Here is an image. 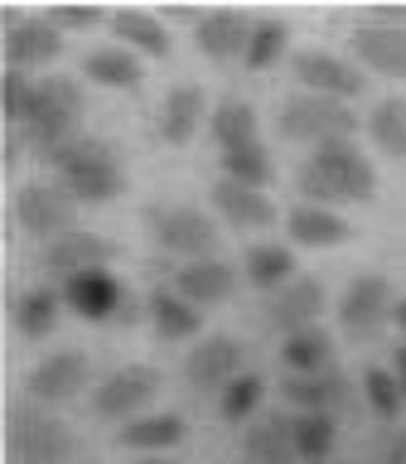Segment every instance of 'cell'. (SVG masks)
Masks as SVG:
<instances>
[{"instance_id":"42","label":"cell","mask_w":406,"mask_h":464,"mask_svg":"<svg viewBox=\"0 0 406 464\" xmlns=\"http://www.w3.org/2000/svg\"><path fill=\"white\" fill-rule=\"evenodd\" d=\"M382 464H406V430H392V435H387Z\"/></svg>"},{"instance_id":"26","label":"cell","mask_w":406,"mask_h":464,"mask_svg":"<svg viewBox=\"0 0 406 464\" xmlns=\"http://www.w3.org/2000/svg\"><path fill=\"white\" fill-rule=\"evenodd\" d=\"M82 78L107 87V92H136L145 82V63H140V53L121 49V44H102V49L82 53Z\"/></svg>"},{"instance_id":"21","label":"cell","mask_w":406,"mask_h":464,"mask_svg":"<svg viewBox=\"0 0 406 464\" xmlns=\"http://www.w3.org/2000/svg\"><path fill=\"white\" fill-rule=\"evenodd\" d=\"M174 290L198 304V310H208V304H223L232 300V290H237V266L223 256H198V261H184L179 271H174Z\"/></svg>"},{"instance_id":"10","label":"cell","mask_w":406,"mask_h":464,"mask_svg":"<svg viewBox=\"0 0 406 464\" xmlns=\"http://www.w3.org/2000/svg\"><path fill=\"white\" fill-rule=\"evenodd\" d=\"M290 78L300 82V92H319V97H334V102H353V97H362V87H368L358 63H348V58L329 53V49L290 53Z\"/></svg>"},{"instance_id":"24","label":"cell","mask_w":406,"mask_h":464,"mask_svg":"<svg viewBox=\"0 0 406 464\" xmlns=\"http://www.w3.org/2000/svg\"><path fill=\"white\" fill-rule=\"evenodd\" d=\"M203 116H213V111H208V102H203V87L179 82V87H169V92H165V102H160L155 136L165 140V145H188V140L198 136Z\"/></svg>"},{"instance_id":"7","label":"cell","mask_w":406,"mask_h":464,"mask_svg":"<svg viewBox=\"0 0 406 464\" xmlns=\"http://www.w3.org/2000/svg\"><path fill=\"white\" fill-rule=\"evenodd\" d=\"M392 310H397V290L382 271H358L353 281L343 285L339 300V324L348 339H377L392 324Z\"/></svg>"},{"instance_id":"43","label":"cell","mask_w":406,"mask_h":464,"mask_svg":"<svg viewBox=\"0 0 406 464\" xmlns=\"http://www.w3.org/2000/svg\"><path fill=\"white\" fill-rule=\"evenodd\" d=\"M392 372H397V382H401V397H406V343H397V353H392Z\"/></svg>"},{"instance_id":"13","label":"cell","mask_w":406,"mask_h":464,"mask_svg":"<svg viewBox=\"0 0 406 464\" xmlns=\"http://www.w3.org/2000/svg\"><path fill=\"white\" fill-rule=\"evenodd\" d=\"M87 377H92V362H87L82 348H53L49 358H39L34 368H29L24 387L39 406H63L87 387Z\"/></svg>"},{"instance_id":"4","label":"cell","mask_w":406,"mask_h":464,"mask_svg":"<svg viewBox=\"0 0 406 464\" xmlns=\"http://www.w3.org/2000/svg\"><path fill=\"white\" fill-rule=\"evenodd\" d=\"M276 136L290 145H329V140H353L358 116L348 102L319 97V92H290L276 111Z\"/></svg>"},{"instance_id":"22","label":"cell","mask_w":406,"mask_h":464,"mask_svg":"<svg viewBox=\"0 0 406 464\" xmlns=\"http://www.w3.org/2000/svg\"><path fill=\"white\" fill-rule=\"evenodd\" d=\"M145 319H150L160 343H188V339H198V329H203V310L188 304L174 285H155L150 295H145Z\"/></svg>"},{"instance_id":"32","label":"cell","mask_w":406,"mask_h":464,"mask_svg":"<svg viewBox=\"0 0 406 464\" xmlns=\"http://www.w3.org/2000/svg\"><path fill=\"white\" fill-rule=\"evenodd\" d=\"M290 440H295L300 464H324L334 450H339V416L295 411V416H290Z\"/></svg>"},{"instance_id":"25","label":"cell","mask_w":406,"mask_h":464,"mask_svg":"<svg viewBox=\"0 0 406 464\" xmlns=\"http://www.w3.org/2000/svg\"><path fill=\"white\" fill-rule=\"evenodd\" d=\"M188 440V420L179 411H145L136 420H126L121 430H116V445L121 450H136V455H169L174 445Z\"/></svg>"},{"instance_id":"36","label":"cell","mask_w":406,"mask_h":464,"mask_svg":"<svg viewBox=\"0 0 406 464\" xmlns=\"http://www.w3.org/2000/svg\"><path fill=\"white\" fill-rule=\"evenodd\" d=\"M285 44H290V24L276 20V14H261L256 29H252V44H246V53H242L246 72H266V68H276V63L285 58Z\"/></svg>"},{"instance_id":"15","label":"cell","mask_w":406,"mask_h":464,"mask_svg":"<svg viewBox=\"0 0 406 464\" xmlns=\"http://www.w3.org/2000/svg\"><path fill=\"white\" fill-rule=\"evenodd\" d=\"M252 29H256V20L246 10H208V14H198V24H194V49H198V58H208V63H232V58L246 53Z\"/></svg>"},{"instance_id":"30","label":"cell","mask_w":406,"mask_h":464,"mask_svg":"<svg viewBox=\"0 0 406 464\" xmlns=\"http://www.w3.org/2000/svg\"><path fill=\"white\" fill-rule=\"evenodd\" d=\"M63 290L53 285H34L24 290L20 300H14V329H20V339H49L58 329V319H63Z\"/></svg>"},{"instance_id":"8","label":"cell","mask_w":406,"mask_h":464,"mask_svg":"<svg viewBox=\"0 0 406 464\" xmlns=\"http://www.w3.org/2000/svg\"><path fill=\"white\" fill-rule=\"evenodd\" d=\"M160 397V372L150 362H126V368L107 372L102 382L92 387V411L102 420H136L150 411V401Z\"/></svg>"},{"instance_id":"37","label":"cell","mask_w":406,"mask_h":464,"mask_svg":"<svg viewBox=\"0 0 406 464\" xmlns=\"http://www.w3.org/2000/svg\"><path fill=\"white\" fill-rule=\"evenodd\" d=\"M261 397H266V377H261V372H242L227 392H218V416H223L227 426H246V420L256 416Z\"/></svg>"},{"instance_id":"16","label":"cell","mask_w":406,"mask_h":464,"mask_svg":"<svg viewBox=\"0 0 406 464\" xmlns=\"http://www.w3.org/2000/svg\"><path fill=\"white\" fill-rule=\"evenodd\" d=\"M324 304H329L324 281L295 276L285 290H276V295L266 300V324L281 329V339H285V334H295V329H314L319 314H324Z\"/></svg>"},{"instance_id":"2","label":"cell","mask_w":406,"mask_h":464,"mask_svg":"<svg viewBox=\"0 0 406 464\" xmlns=\"http://www.w3.org/2000/svg\"><path fill=\"white\" fill-rule=\"evenodd\" d=\"M44 165L53 169V179L68 188L78 203H111L126 194V169L116 160V145L102 136H82L58 145V150L44 155Z\"/></svg>"},{"instance_id":"3","label":"cell","mask_w":406,"mask_h":464,"mask_svg":"<svg viewBox=\"0 0 406 464\" xmlns=\"http://www.w3.org/2000/svg\"><path fill=\"white\" fill-rule=\"evenodd\" d=\"M82 107H87V97H82L78 78H44L34 92V111L20 126V140L29 150H39V160H44L49 150L82 136Z\"/></svg>"},{"instance_id":"17","label":"cell","mask_w":406,"mask_h":464,"mask_svg":"<svg viewBox=\"0 0 406 464\" xmlns=\"http://www.w3.org/2000/svg\"><path fill=\"white\" fill-rule=\"evenodd\" d=\"M281 397L295 406V411H324L339 416L348 401H353V382L339 368H319V372H290L281 382Z\"/></svg>"},{"instance_id":"18","label":"cell","mask_w":406,"mask_h":464,"mask_svg":"<svg viewBox=\"0 0 406 464\" xmlns=\"http://www.w3.org/2000/svg\"><path fill=\"white\" fill-rule=\"evenodd\" d=\"M348 49H353L358 68H372L382 78H406V29L358 20L353 34H348Z\"/></svg>"},{"instance_id":"40","label":"cell","mask_w":406,"mask_h":464,"mask_svg":"<svg viewBox=\"0 0 406 464\" xmlns=\"http://www.w3.org/2000/svg\"><path fill=\"white\" fill-rule=\"evenodd\" d=\"M102 20H111L102 5H53L49 10V24L58 29V34H68V29L72 34H78V29H97Z\"/></svg>"},{"instance_id":"14","label":"cell","mask_w":406,"mask_h":464,"mask_svg":"<svg viewBox=\"0 0 406 464\" xmlns=\"http://www.w3.org/2000/svg\"><path fill=\"white\" fill-rule=\"evenodd\" d=\"M111 261H116V242L102 237V232H82V227H72L44 246V271L58 276V281H72L82 271H107Z\"/></svg>"},{"instance_id":"35","label":"cell","mask_w":406,"mask_h":464,"mask_svg":"<svg viewBox=\"0 0 406 464\" xmlns=\"http://www.w3.org/2000/svg\"><path fill=\"white\" fill-rule=\"evenodd\" d=\"M368 136L387 160H406V97H382L368 111Z\"/></svg>"},{"instance_id":"27","label":"cell","mask_w":406,"mask_h":464,"mask_svg":"<svg viewBox=\"0 0 406 464\" xmlns=\"http://www.w3.org/2000/svg\"><path fill=\"white\" fill-rule=\"evenodd\" d=\"M295 271H300L295 246H281V242H256V246H246V256H242V276H246V285L266 290V295L285 290L290 281H295Z\"/></svg>"},{"instance_id":"28","label":"cell","mask_w":406,"mask_h":464,"mask_svg":"<svg viewBox=\"0 0 406 464\" xmlns=\"http://www.w3.org/2000/svg\"><path fill=\"white\" fill-rule=\"evenodd\" d=\"M111 34L121 39V49L130 53H140V58H169V29L160 14L150 10H116L111 14Z\"/></svg>"},{"instance_id":"31","label":"cell","mask_w":406,"mask_h":464,"mask_svg":"<svg viewBox=\"0 0 406 464\" xmlns=\"http://www.w3.org/2000/svg\"><path fill=\"white\" fill-rule=\"evenodd\" d=\"M208 130H213L218 150H237V145L261 140V116L246 97H223L208 116Z\"/></svg>"},{"instance_id":"5","label":"cell","mask_w":406,"mask_h":464,"mask_svg":"<svg viewBox=\"0 0 406 464\" xmlns=\"http://www.w3.org/2000/svg\"><path fill=\"white\" fill-rule=\"evenodd\" d=\"M58 290H63L68 310L78 319H87V324H136L145 314L111 266L107 271H82V276H72V281H63Z\"/></svg>"},{"instance_id":"39","label":"cell","mask_w":406,"mask_h":464,"mask_svg":"<svg viewBox=\"0 0 406 464\" xmlns=\"http://www.w3.org/2000/svg\"><path fill=\"white\" fill-rule=\"evenodd\" d=\"M34 92H39V82L29 78V72L5 68V78H0V116H5V130L10 126L20 130L29 121V111H34Z\"/></svg>"},{"instance_id":"19","label":"cell","mask_w":406,"mask_h":464,"mask_svg":"<svg viewBox=\"0 0 406 464\" xmlns=\"http://www.w3.org/2000/svg\"><path fill=\"white\" fill-rule=\"evenodd\" d=\"M63 58V34L49 24V14H24L14 29H5V68L29 72Z\"/></svg>"},{"instance_id":"11","label":"cell","mask_w":406,"mask_h":464,"mask_svg":"<svg viewBox=\"0 0 406 464\" xmlns=\"http://www.w3.org/2000/svg\"><path fill=\"white\" fill-rule=\"evenodd\" d=\"M78 208H82V203L72 198L58 179L24 184L20 198H14V218H20V227L29 232V237H49V242L78 227Z\"/></svg>"},{"instance_id":"45","label":"cell","mask_w":406,"mask_h":464,"mask_svg":"<svg viewBox=\"0 0 406 464\" xmlns=\"http://www.w3.org/2000/svg\"><path fill=\"white\" fill-rule=\"evenodd\" d=\"M140 464H179V459H169V455H145Z\"/></svg>"},{"instance_id":"34","label":"cell","mask_w":406,"mask_h":464,"mask_svg":"<svg viewBox=\"0 0 406 464\" xmlns=\"http://www.w3.org/2000/svg\"><path fill=\"white\" fill-rule=\"evenodd\" d=\"M281 362L290 372H319V368H334V339L324 324L314 329H295L281 339Z\"/></svg>"},{"instance_id":"44","label":"cell","mask_w":406,"mask_h":464,"mask_svg":"<svg viewBox=\"0 0 406 464\" xmlns=\"http://www.w3.org/2000/svg\"><path fill=\"white\" fill-rule=\"evenodd\" d=\"M392 324L406 334V295H397V310H392Z\"/></svg>"},{"instance_id":"33","label":"cell","mask_w":406,"mask_h":464,"mask_svg":"<svg viewBox=\"0 0 406 464\" xmlns=\"http://www.w3.org/2000/svg\"><path fill=\"white\" fill-rule=\"evenodd\" d=\"M218 165H223V179L246 184V188H271V179H276V160L266 150V140L237 145V150H218Z\"/></svg>"},{"instance_id":"12","label":"cell","mask_w":406,"mask_h":464,"mask_svg":"<svg viewBox=\"0 0 406 464\" xmlns=\"http://www.w3.org/2000/svg\"><path fill=\"white\" fill-rule=\"evenodd\" d=\"M242 358H246V348L232 334H203L184 358V382L194 392H227L246 372Z\"/></svg>"},{"instance_id":"23","label":"cell","mask_w":406,"mask_h":464,"mask_svg":"<svg viewBox=\"0 0 406 464\" xmlns=\"http://www.w3.org/2000/svg\"><path fill=\"white\" fill-rule=\"evenodd\" d=\"M285 232L295 246H314V252H329V246H343L358 237L339 208H319V203H295L285 213Z\"/></svg>"},{"instance_id":"38","label":"cell","mask_w":406,"mask_h":464,"mask_svg":"<svg viewBox=\"0 0 406 464\" xmlns=\"http://www.w3.org/2000/svg\"><path fill=\"white\" fill-rule=\"evenodd\" d=\"M362 397H368L372 406V416L377 420H397L406 411V397H401V382H397V372L392 368H362Z\"/></svg>"},{"instance_id":"41","label":"cell","mask_w":406,"mask_h":464,"mask_svg":"<svg viewBox=\"0 0 406 464\" xmlns=\"http://www.w3.org/2000/svg\"><path fill=\"white\" fill-rule=\"evenodd\" d=\"M362 20H372V24H392V29H406V10L401 5H377V10H368Z\"/></svg>"},{"instance_id":"29","label":"cell","mask_w":406,"mask_h":464,"mask_svg":"<svg viewBox=\"0 0 406 464\" xmlns=\"http://www.w3.org/2000/svg\"><path fill=\"white\" fill-rule=\"evenodd\" d=\"M242 455L246 464H300L295 440H290V416H266L256 426H246Z\"/></svg>"},{"instance_id":"20","label":"cell","mask_w":406,"mask_h":464,"mask_svg":"<svg viewBox=\"0 0 406 464\" xmlns=\"http://www.w3.org/2000/svg\"><path fill=\"white\" fill-rule=\"evenodd\" d=\"M208 198H213V213L223 218L227 227H242V232H261L281 218V208L271 203L266 188H246V184H232V179H218L208 188Z\"/></svg>"},{"instance_id":"1","label":"cell","mask_w":406,"mask_h":464,"mask_svg":"<svg viewBox=\"0 0 406 464\" xmlns=\"http://www.w3.org/2000/svg\"><path fill=\"white\" fill-rule=\"evenodd\" d=\"M295 194L300 203L339 208V203H372L377 198V169L358 150V140H329L314 145L295 169Z\"/></svg>"},{"instance_id":"6","label":"cell","mask_w":406,"mask_h":464,"mask_svg":"<svg viewBox=\"0 0 406 464\" xmlns=\"http://www.w3.org/2000/svg\"><path fill=\"white\" fill-rule=\"evenodd\" d=\"M145 232L160 252H174L184 261L198 256H218V223L213 213L194 208V203H169V208H150L145 213Z\"/></svg>"},{"instance_id":"9","label":"cell","mask_w":406,"mask_h":464,"mask_svg":"<svg viewBox=\"0 0 406 464\" xmlns=\"http://www.w3.org/2000/svg\"><path fill=\"white\" fill-rule=\"evenodd\" d=\"M72 450H78V440L58 416L29 411V406L10 416V455L20 464H68Z\"/></svg>"}]
</instances>
